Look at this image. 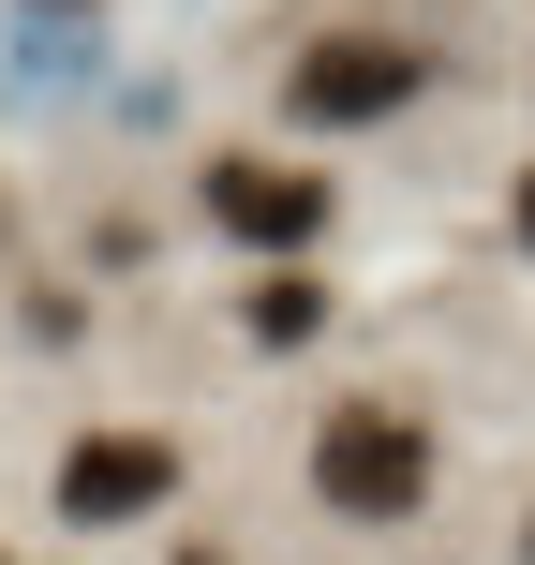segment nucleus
<instances>
[{"label":"nucleus","instance_id":"obj_2","mask_svg":"<svg viewBox=\"0 0 535 565\" xmlns=\"http://www.w3.org/2000/svg\"><path fill=\"white\" fill-rule=\"evenodd\" d=\"M431 89V45H402V30H328V45L282 60V119L298 135H357V119H402Z\"/></svg>","mask_w":535,"mask_h":565},{"label":"nucleus","instance_id":"obj_1","mask_svg":"<svg viewBox=\"0 0 535 565\" xmlns=\"http://www.w3.org/2000/svg\"><path fill=\"white\" fill-rule=\"evenodd\" d=\"M312 507L357 521V536H402V521L431 507V431L402 417V402H328V431H312Z\"/></svg>","mask_w":535,"mask_h":565},{"label":"nucleus","instance_id":"obj_8","mask_svg":"<svg viewBox=\"0 0 535 565\" xmlns=\"http://www.w3.org/2000/svg\"><path fill=\"white\" fill-rule=\"evenodd\" d=\"M521 551H535V521H521Z\"/></svg>","mask_w":535,"mask_h":565},{"label":"nucleus","instance_id":"obj_4","mask_svg":"<svg viewBox=\"0 0 535 565\" xmlns=\"http://www.w3.org/2000/svg\"><path fill=\"white\" fill-rule=\"evenodd\" d=\"M208 224L254 238V254H298V238L328 224V179H312V164H254V149H224V164H208Z\"/></svg>","mask_w":535,"mask_h":565},{"label":"nucleus","instance_id":"obj_3","mask_svg":"<svg viewBox=\"0 0 535 565\" xmlns=\"http://www.w3.org/2000/svg\"><path fill=\"white\" fill-rule=\"evenodd\" d=\"M164 507H179V447H164V431H89V447L60 461V521H89V536L164 521Z\"/></svg>","mask_w":535,"mask_h":565},{"label":"nucleus","instance_id":"obj_6","mask_svg":"<svg viewBox=\"0 0 535 565\" xmlns=\"http://www.w3.org/2000/svg\"><path fill=\"white\" fill-rule=\"evenodd\" d=\"M521 238H535V179H521Z\"/></svg>","mask_w":535,"mask_h":565},{"label":"nucleus","instance_id":"obj_7","mask_svg":"<svg viewBox=\"0 0 535 565\" xmlns=\"http://www.w3.org/2000/svg\"><path fill=\"white\" fill-rule=\"evenodd\" d=\"M179 565H224V551H179Z\"/></svg>","mask_w":535,"mask_h":565},{"label":"nucleus","instance_id":"obj_5","mask_svg":"<svg viewBox=\"0 0 535 565\" xmlns=\"http://www.w3.org/2000/svg\"><path fill=\"white\" fill-rule=\"evenodd\" d=\"M312 328H328L312 282H254V342H312Z\"/></svg>","mask_w":535,"mask_h":565}]
</instances>
